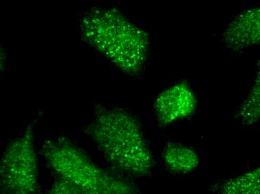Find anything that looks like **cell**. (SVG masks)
Segmentation results:
<instances>
[{
	"mask_svg": "<svg viewBox=\"0 0 260 194\" xmlns=\"http://www.w3.org/2000/svg\"><path fill=\"white\" fill-rule=\"evenodd\" d=\"M84 42L115 67L130 76L143 72L150 48V37L116 9L95 7L79 23Z\"/></svg>",
	"mask_w": 260,
	"mask_h": 194,
	"instance_id": "6da1fadb",
	"label": "cell"
},
{
	"mask_svg": "<svg viewBox=\"0 0 260 194\" xmlns=\"http://www.w3.org/2000/svg\"><path fill=\"white\" fill-rule=\"evenodd\" d=\"M85 132L119 171L136 178L150 176L155 165L153 153L140 123L132 113L120 108L98 107Z\"/></svg>",
	"mask_w": 260,
	"mask_h": 194,
	"instance_id": "7a4b0ae2",
	"label": "cell"
},
{
	"mask_svg": "<svg viewBox=\"0 0 260 194\" xmlns=\"http://www.w3.org/2000/svg\"><path fill=\"white\" fill-rule=\"evenodd\" d=\"M41 154L58 176L90 194H140L129 181L106 171L70 139L47 140Z\"/></svg>",
	"mask_w": 260,
	"mask_h": 194,
	"instance_id": "3957f363",
	"label": "cell"
},
{
	"mask_svg": "<svg viewBox=\"0 0 260 194\" xmlns=\"http://www.w3.org/2000/svg\"><path fill=\"white\" fill-rule=\"evenodd\" d=\"M37 121L9 142L0 159V193L39 194V159L35 145Z\"/></svg>",
	"mask_w": 260,
	"mask_h": 194,
	"instance_id": "277c9868",
	"label": "cell"
},
{
	"mask_svg": "<svg viewBox=\"0 0 260 194\" xmlns=\"http://www.w3.org/2000/svg\"><path fill=\"white\" fill-rule=\"evenodd\" d=\"M198 99L186 82L172 85L157 97L153 108L157 122L165 127L194 114Z\"/></svg>",
	"mask_w": 260,
	"mask_h": 194,
	"instance_id": "5b68a950",
	"label": "cell"
},
{
	"mask_svg": "<svg viewBox=\"0 0 260 194\" xmlns=\"http://www.w3.org/2000/svg\"><path fill=\"white\" fill-rule=\"evenodd\" d=\"M259 9L250 8L236 15L223 32L225 45L234 51H240L259 45Z\"/></svg>",
	"mask_w": 260,
	"mask_h": 194,
	"instance_id": "8992f818",
	"label": "cell"
},
{
	"mask_svg": "<svg viewBox=\"0 0 260 194\" xmlns=\"http://www.w3.org/2000/svg\"><path fill=\"white\" fill-rule=\"evenodd\" d=\"M162 157L165 166L175 174H190L199 166L200 158L196 151L180 143H168Z\"/></svg>",
	"mask_w": 260,
	"mask_h": 194,
	"instance_id": "52a82bcc",
	"label": "cell"
},
{
	"mask_svg": "<svg viewBox=\"0 0 260 194\" xmlns=\"http://www.w3.org/2000/svg\"><path fill=\"white\" fill-rule=\"evenodd\" d=\"M259 168L250 170L237 177L212 184L214 194H260Z\"/></svg>",
	"mask_w": 260,
	"mask_h": 194,
	"instance_id": "ba28073f",
	"label": "cell"
},
{
	"mask_svg": "<svg viewBox=\"0 0 260 194\" xmlns=\"http://www.w3.org/2000/svg\"><path fill=\"white\" fill-rule=\"evenodd\" d=\"M237 117L247 125H254L259 119V75L237 111Z\"/></svg>",
	"mask_w": 260,
	"mask_h": 194,
	"instance_id": "9c48e42d",
	"label": "cell"
},
{
	"mask_svg": "<svg viewBox=\"0 0 260 194\" xmlns=\"http://www.w3.org/2000/svg\"><path fill=\"white\" fill-rule=\"evenodd\" d=\"M47 194H90L71 183L57 179Z\"/></svg>",
	"mask_w": 260,
	"mask_h": 194,
	"instance_id": "30bf717a",
	"label": "cell"
},
{
	"mask_svg": "<svg viewBox=\"0 0 260 194\" xmlns=\"http://www.w3.org/2000/svg\"><path fill=\"white\" fill-rule=\"evenodd\" d=\"M6 53L3 49L0 47V71L4 67L5 61H6Z\"/></svg>",
	"mask_w": 260,
	"mask_h": 194,
	"instance_id": "8fae6325",
	"label": "cell"
}]
</instances>
